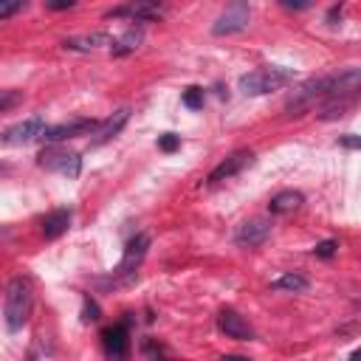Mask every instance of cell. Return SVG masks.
Masks as SVG:
<instances>
[{"label":"cell","mask_w":361,"mask_h":361,"mask_svg":"<svg viewBox=\"0 0 361 361\" xmlns=\"http://www.w3.org/2000/svg\"><path fill=\"white\" fill-rule=\"evenodd\" d=\"M31 285L28 279L23 276H14L8 285H6V296H3V322H6V330L8 333H17L23 330V324L28 322V313H31Z\"/></svg>","instance_id":"6da1fadb"},{"label":"cell","mask_w":361,"mask_h":361,"mask_svg":"<svg viewBox=\"0 0 361 361\" xmlns=\"http://www.w3.org/2000/svg\"><path fill=\"white\" fill-rule=\"evenodd\" d=\"M293 68H282V65H265V68H257V71H248L240 76L237 87L245 93V96H265L271 90H279L285 87L288 82H293Z\"/></svg>","instance_id":"7a4b0ae2"},{"label":"cell","mask_w":361,"mask_h":361,"mask_svg":"<svg viewBox=\"0 0 361 361\" xmlns=\"http://www.w3.org/2000/svg\"><path fill=\"white\" fill-rule=\"evenodd\" d=\"M147 248H149V234H135V237L124 245L121 262L113 268L110 282H113V285L133 282V279H135V271H138V265H141V259L147 257Z\"/></svg>","instance_id":"3957f363"},{"label":"cell","mask_w":361,"mask_h":361,"mask_svg":"<svg viewBox=\"0 0 361 361\" xmlns=\"http://www.w3.org/2000/svg\"><path fill=\"white\" fill-rule=\"evenodd\" d=\"M37 164H39V166H45V169H54V172L65 175L68 180L79 178V172H82V158H79V152L56 149V147H45V149L39 152Z\"/></svg>","instance_id":"277c9868"},{"label":"cell","mask_w":361,"mask_h":361,"mask_svg":"<svg viewBox=\"0 0 361 361\" xmlns=\"http://www.w3.org/2000/svg\"><path fill=\"white\" fill-rule=\"evenodd\" d=\"M45 121H42V116H28V118H23V121H17V124H11V127H6L3 130V135H0V141H3V147H17V144H31V141H42V135H45Z\"/></svg>","instance_id":"5b68a950"},{"label":"cell","mask_w":361,"mask_h":361,"mask_svg":"<svg viewBox=\"0 0 361 361\" xmlns=\"http://www.w3.org/2000/svg\"><path fill=\"white\" fill-rule=\"evenodd\" d=\"M254 164V152L251 149H234L231 155H226L209 175H206V183L209 186H214V183H223V180H228V178H234V175H240L243 169H248Z\"/></svg>","instance_id":"8992f818"},{"label":"cell","mask_w":361,"mask_h":361,"mask_svg":"<svg viewBox=\"0 0 361 361\" xmlns=\"http://www.w3.org/2000/svg\"><path fill=\"white\" fill-rule=\"evenodd\" d=\"M248 20H251V6L248 3H231L212 25V34L217 37H226V34H237V31H245L248 28Z\"/></svg>","instance_id":"52a82bcc"},{"label":"cell","mask_w":361,"mask_h":361,"mask_svg":"<svg viewBox=\"0 0 361 361\" xmlns=\"http://www.w3.org/2000/svg\"><path fill=\"white\" fill-rule=\"evenodd\" d=\"M102 121L96 118H71V121H62V124H54L45 130L42 141L45 144H59V141H68V138H76V135H87V133H96Z\"/></svg>","instance_id":"ba28073f"},{"label":"cell","mask_w":361,"mask_h":361,"mask_svg":"<svg viewBox=\"0 0 361 361\" xmlns=\"http://www.w3.org/2000/svg\"><path fill=\"white\" fill-rule=\"evenodd\" d=\"M271 237V220L268 217H251V220H243L234 231V243L237 245H262L265 240Z\"/></svg>","instance_id":"9c48e42d"},{"label":"cell","mask_w":361,"mask_h":361,"mask_svg":"<svg viewBox=\"0 0 361 361\" xmlns=\"http://www.w3.org/2000/svg\"><path fill=\"white\" fill-rule=\"evenodd\" d=\"M217 327H220V333H226L228 338H237V341H251L254 338V327L234 307H223L217 313Z\"/></svg>","instance_id":"30bf717a"},{"label":"cell","mask_w":361,"mask_h":361,"mask_svg":"<svg viewBox=\"0 0 361 361\" xmlns=\"http://www.w3.org/2000/svg\"><path fill=\"white\" fill-rule=\"evenodd\" d=\"M102 347H104V355L110 361H124L127 353H130V333L124 324H113L107 330H102Z\"/></svg>","instance_id":"8fae6325"},{"label":"cell","mask_w":361,"mask_h":361,"mask_svg":"<svg viewBox=\"0 0 361 361\" xmlns=\"http://www.w3.org/2000/svg\"><path fill=\"white\" fill-rule=\"evenodd\" d=\"M161 14H164V6H158V3H130V6L104 11V17H130L133 23H152Z\"/></svg>","instance_id":"7c38bea8"},{"label":"cell","mask_w":361,"mask_h":361,"mask_svg":"<svg viewBox=\"0 0 361 361\" xmlns=\"http://www.w3.org/2000/svg\"><path fill=\"white\" fill-rule=\"evenodd\" d=\"M113 42H116V39H113L107 31H90V34L68 37V39L62 42V48H65V51H96V48H104V45L113 48Z\"/></svg>","instance_id":"4fadbf2b"},{"label":"cell","mask_w":361,"mask_h":361,"mask_svg":"<svg viewBox=\"0 0 361 361\" xmlns=\"http://www.w3.org/2000/svg\"><path fill=\"white\" fill-rule=\"evenodd\" d=\"M127 118H130V110H127V107L116 110V113H113L107 121H102V124H99V130L93 133V141H90V147H102V144L113 141V138L121 133V127L127 124Z\"/></svg>","instance_id":"5bb4252c"},{"label":"cell","mask_w":361,"mask_h":361,"mask_svg":"<svg viewBox=\"0 0 361 361\" xmlns=\"http://www.w3.org/2000/svg\"><path fill=\"white\" fill-rule=\"evenodd\" d=\"M71 220H73L71 209H54V212H48L42 217V228L39 231H42L45 240H56V237H62L71 228Z\"/></svg>","instance_id":"9a60e30c"},{"label":"cell","mask_w":361,"mask_h":361,"mask_svg":"<svg viewBox=\"0 0 361 361\" xmlns=\"http://www.w3.org/2000/svg\"><path fill=\"white\" fill-rule=\"evenodd\" d=\"M302 203H305V195H302V192H296V189H285V192H276V195L271 197L268 212H271V214H288V212L299 209Z\"/></svg>","instance_id":"2e32d148"},{"label":"cell","mask_w":361,"mask_h":361,"mask_svg":"<svg viewBox=\"0 0 361 361\" xmlns=\"http://www.w3.org/2000/svg\"><path fill=\"white\" fill-rule=\"evenodd\" d=\"M141 39H144V28H141V25H130L121 37H116L110 54H113V56H127V54H133V51L141 45Z\"/></svg>","instance_id":"e0dca14e"},{"label":"cell","mask_w":361,"mask_h":361,"mask_svg":"<svg viewBox=\"0 0 361 361\" xmlns=\"http://www.w3.org/2000/svg\"><path fill=\"white\" fill-rule=\"evenodd\" d=\"M307 288H310L307 276H302L296 271H288V274H282L271 282V290H285V293H305Z\"/></svg>","instance_id":"ac0fdd59"},{"label":"cell","mask_w":361,"mask_h":361,"mask_svg":"<svg viewBox=\"0 0 361 361\" xmlns=\"http://www.w3.org/2000/svg\"><path fill=\"white\" fill-rule=\"evenodd\" d=\"M203 99H206V93H203V87H197V85H189V87L183 90V96H180V102H183L189 110H200V107H203Z\"/></svg>","instance_id":"d6986e66"},{"label":"cell","mask_w":361,"mask_h":361,"mask_svg":"<svg viewBox=\"0 0 361 361\" xmlns=\"http://www.w3.org/2000/svg\"><path fill=\"white\" fill-rule=\"evenodd\" d=\"M99 316H102V310H99L96 299L82 296V322H85V324H90V322H99Z\"/></svg>","instance_id":"ffe728a7"},{"label":"cell","mask_w":361,"mask_h":361,"mask_svg":"<svg viewBox=\"0 0 361 361\" xmlns=\"http://www.w3.org/2000/svg\"><path fill=\"white\" fill-rule=\"evenodd\" d=\"M180 147V135H175V133H164V135H158V149H164V152H175Z\"/></svg>","instance_id":"44dd1931"},{"label":"cell","mask_w":361,"mask_h":361,"mask_svg":"<svg viewBox=\"0 0 361 361\" xmlns=\"http://www.w3.org/2000/svg\"><path fill=\"white\" fill-rule=\"evenodd\" d=\"M336 248H338V243H336V240H322V243H316V245H313V254H316V257H322V259H330V257L336 254Z\"/></svg>","instance_id":"7402d4cb"},{"label":"cell","mask_w":361,"mask_h":361,"mask_svg":"<svg viewBox=\"0 0 361 361\" xmlns=\"http://www.w3.org/2000/svg\"><path fill=\"white\" fill-rule=\"evenodd\" d=\"M25 8V3L23 0H14V3H0V20H8L11 14H17V11H23Z\"/></svg>","instance_id":"603a6c76"},{"label":"cell","mask_w":361,"mask_h":361,"mask_svg":"<svg viewBox=\"0 0 361 361\" xmlns=\"http://www.w3.org/2000/svg\"><path fill=\"white\" fill-rule=\"evenodd\" d=\"M338 144L347 147V149H361V135H355V133H344V135H338Z\"/></svg>","instance_id":"cb8c5ba5"},{"label":"cell","mask_w":361,"mask_h":361,"mask_svg":"<svg viewBox=\"0 0 361 361\" xmlns=\"http://www.w3.org/2000/svg\"><path fill=\"white\" fill-rule=\"evenodd\" d=\"M144 350L152 355V361H172V358H166V355H164V350H161V347H155L152 341H147V344H144Z\"/></svg>","instance_id":"d4e9b609"},{"label":"cell","mask_w":361,"mask_h":361,"mask_svg":"<svg viewBox=\"0 0 361 361\" xmlns=\"http://www.w3.org/2000/svg\"><path fill=\"white\" fill-rule=\"evenodd\" d=\"M14 102H17V93H14V90H3V99H0V110L6 113V110L14 104Z\"/></svg>","instance_id":"484cf974"},{"label":"cell","mask_w":361,"mask_h":361,"mask_svg":"<svg viewBox=\"0 0 361 361\" xmlns=\"http://www.w3.org/2000/svg\"><path fill=\"white\" fill-rule=\"evenodd\" d=\"M48 8H54V11H65V8H73V0H51Z\"/></svg>","instance_id":"4316f807"},{"label":"cell","mask_w":361,"mask_h":361,"mask_svg":"<svg viewBox=\"0 0 361 361\" xmlns=\"http://www.w3.org/2000/svg\"><path fill=\"white\" fill-rule=\"evenodd\" d=\"M220 361H251V358H245V355H234V353H228V355H223Z\"/></svg>","instance_id":"83f0119b"},{"label":"cell","mask_w":361,"mask_h":361,"mask_svg":"<svg viewBox=\"0 0 361 361\" xmlns=\"http://www.w3.org/2000/svg\"><path fill=\"white\" fill-rule=\"evenodd\" d=\"M282 6H285V8H307V3H290V0H285Z\"/></svg>","instance_id":"f1b7e54d"},{"label":"cell","mask_w":361,"mask_h":361,"mask_svg":"<svg viewBox=\"0 0 361 361\" xmlns=\"http://www.w3.org/2000/svg\"><path fill=\"white\" fill-rule=\"evenodd\" d=\"M347 361H361V350H353V353H350V358H347Z\"/></svg>","instance_id":"f546056e"},{"label":"cell","mask_w":361,"mask_h":361,"mask_svg":"<svg viewBox=\"0 0 361 361\" xmlns=\"http://www.w3.org/2000/svg\"><path fill=\"white\" fill-rule=\"evenodd\" d=\"M25 361H37V358H34V355H28V358H25Z\"/></svg>","instance_id":"4dcf8cb0"}]
</instances>
